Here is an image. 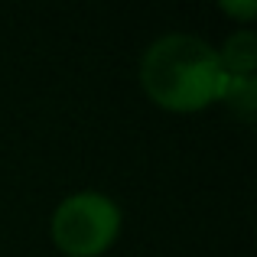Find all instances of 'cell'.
Segmentation results:
<instances>
[{
  "instance_id": "cell-1",
  "label": "cell",
  "mask_w": 257,
  "mask_h": 257,
  "mask_svg": "<svg viewBox=\"0 0 257 257\" xmlns=\"http://www.w3.org/2000/svg\"><path fill=\"white\" fill-rule=\"evenodd\" d=\"M140 82L153 104L166 111H199L225 91L221 59L192 33H166L153 39L140 62Z\"/></svg>"
},
{
  "instance_id": "cell-2",
  "label": "cell",
  "mask_w": 257,
  "mask_h": 257,
  "mask_svg": "<svg viewBox=\"0 0 257 257\" xmlns=\"http://www.w3.org/2000/svg\"><path fill=\"white\" fill-rule=\"evenodd\" d=\"M120 231V208L111 195L85 189L62 199L52 212V241L69 257H98Z\"/></svg>"
},
{
  "instance_id": "cell-3",
  "label": "cell",
  "mask_w": 257,
  "mask_h": 257,
  "mask_svg": "<svg viewBox=\"0 0 257 257\" xmlns=\"http://www.w3.org/2000/svg\"><path fill=\"white\" fill-rule=\"evenodd\" d=\"M221 69L228 78H251L254 75V62H257V39L251 30L234 33L225 43V52H218Z\"/></svg>"
}]
</instances>
